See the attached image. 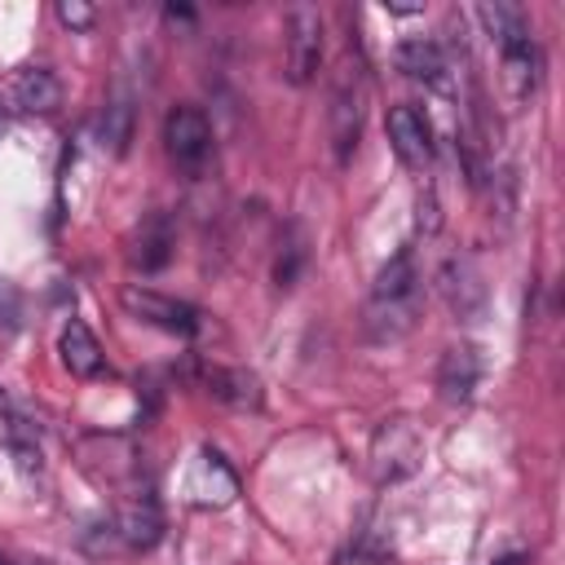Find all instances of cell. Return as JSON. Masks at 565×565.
Masks as SVG:
<instances>
[{
  "label": "cell",
  "instance_id": "1",
  "mask_svg": "<svg viewBox=\"0 0 565 565\" xmlns=\"http://www.w3.org/2000/svg\"><path fill=\"white\" fill-rule=\"evenodd\" d=\"M419 296H424V278H419V265H415V252L402 247L371 282V296H366V309H362V327L375 344H393L402 340L415 318H419Z\"/></svg>",
  "mask_w": 565,
  "mask_h": 565
},
{
  "label": "cell",
  "instance_id": "2",
  "mask_svg": "<svg viewBox=\"0 0 565 565\" xmlns=\"http://www.w3.org/2000/svg\"><path fill=\"white\" fill-rule=\"evenodd\" d=\"M424 450H428V446H424L419 424H415L411 415H388V419L371 433V450H366L375 486H393V481H406L411 472H419Z\"/></svg>",
  "mask_w": 565,
  "mask_h": 565
},
{
  "label": "cell",
  "instance_id": "3",
  "mask_svg": "<svg viewBox=\"0 0 565 565\" xmlns=\"http://www.w3.org/2000/svg\"><path fill=\"white\" fill-rule=\"evenodd\" d=\"M163 150H168L177 172L199 177L212 163V124H207V115L190 102L172 106L163 115Z\"/></svg>",
  "mask_w": 565,
  "mask_h": 565
},
{
  "label": "cell",
  "instance_id": "4",
  "mask_svg": "<svg viewBox=\"0 0 565 565\" xmlns=\"http://www.w3.org/2000/svg\"><path fill=\"white\" fill-rule=\"evenodd\" d=\"M384 132H388L393 154H397L406 168H415V172L433 168L437 137H433V119L424 115V106H415V102H397V106H388Z\"/></svg>",
  "mask_w": 565,
  "mask_h": 565
},
{
  "label": "cell",
  "instance_id": "5",
  "mask_svg": "<svg viewBox=\"0 0 565 565\" xmlns=\"http://www.w3.org/2000/svg\"><path fill=\"white\" fill-rule=\"evenodd\" d=\"M322 66V18L313 4H296L287 9V79L296 88L313 84Z\"/></svg>",
  "mask_w": 565,
  "mask_h": 565
},
{
  "label": "cell",
  "instance_id": "6",
  "mask_svg": "<svg viewBox=\"0 0 565 565\" xmlns=\"http://www.w3.org/2000/svg\"><path fill=\"white\" fill-rule=\"evenodd\" d=\"M119 305H124L132 318H141V322H150V327H159V331H168V335H194V331L203 327V318H199L194 305H185V300H177V296H163V291H154V287H124V291H119Z\"/></svg>",
  "mask_w": 565,
  "mask_h": 565
},
{
  "label": "cell",
  "instance_id": "7",
  "mask_svg": "<svg viewBox=\"0 0 565 565\" xmlns=\"http://www.w3.org/2000/svg\"><path fill=\"white\" fill-rule=\"evenodd\" d=\"M366 102V93H362V79H358V71L349 75H340L335 79V93H331V110H327V128H331V150H335V163L344 168L349 159H353V150H358V137H362V106Z\"/></svg>",
  "mask_w": 565,
  "mask_h": 565
},
{
  "label": "cell",
  "instance_id": "8",
  "mask_svg": "<svg viewBox=\"0 0 565 565\" xmlns=\"http://www.w3.org/2000/svg\"><path fill=\"white\" fill-rule=\"evenodd\" d=\"M110 534H115V547H124V552H150V547L163 539V512H159V499H154L150 490L128 494L124 508H119L115 521H110Z\"/></svg>",
  "mask_w": 565,
  "mask_h": 565
},
{
  "label": "cell",
  "instance_id": "9",
  "mask_svg": "<svg viewBox=\"0 0 565 565\" xmlns=\"http://www.w3.org/2000/svg\"><path fill=\"white\" fill-rule=\"evenodd\" d=\"M499 71H503V88L508 97L521 106L539 93V79H543V53L534 44V35H521V40H508L499 44Z\"/></svg>",
  "mask_w": 565,
  "mask_h": 565
},
{
  "label": "cell",
  "instance_id": "10",
  "mask_svg": "<svg viewBox=\"0 0 565 565\" xmlns=\"http://www.w3.org/2000/svg\"><path fill=\"white\" fill-rule=\"evenodd\" d=\"M172 247H177V230H172V216L168 212H150L132 238H128V265L141 269V274H154L172 260Z\"/></svg>",
  "mask_w": 565,
  "mask_h": 565
},
{
  "label": "cell",
  "instance_id": "11",
  "mask_svg": "<svg viewBox=\"0 0 565 565\" xmlns=\"http://www.w3.org/2000/svg\"><path fill=\"white\" fill-rule=\"evenodd\" d=\"M9 102H13V110H22V115H53V110L62 106V84H57V75H53L49 66L26 62V66H18L13 79H9Z\"/></svg>",
  "mask_w": 565,
  "mask_h": 565
},
{
  "label": "cell",
  "instance_id": "12",
  "mask_svg": "<svg viewBox=\"0 0 565 565\" xmlns=\"http://www.w3.org/2000/svg\"><path fill=\"white\" fill-rule=\"evenodd\" d=\"M481 375H486V362H481L477 344H450L437 362V388L446 402H468L477 393Z\"/></svg>",
  "mask_w": 565,
  "mask_h": 565
},
{
  "label": "cell",
  "instance_id": "13",
  "mask_svg": "<svg viewBox=\"0 0 565 565\" xmlns=\"http://www.w3.org/2000/svg\"><path fill=\"white\" fill-rule=\"evenodd\" d=\"M190 494H199L194 503H203V508H225V503H234L238 477H234V468L225 463L221 450H212V446L199 450L194 472H190Z\"/></svg>",
  "mask_w": 565,
  "mask_h": 565
},
{
  "label": "cell",
  "instance_id": "14",
  "mask_svg": "<svg viewBox=\"0 0 565 565\" xmlns=\"http://www.w3.org/2000/svg\"><path fill=\"white\" fill-rule=\"evenodd\" d=\"M437 287L446 296V305L459 313V318H477L486 309V282H481V269L459 256V260H446L441 274H437Z\"/></svg>",
  "mask_w": 565,
  "mask_h": 565
},
{
  "label": "cell",
  "instance_id": "15",
  "mask_svg": "<svg viewBox=\"0 0 565 565\" xmlns=\"http://www.w3.org/2000/svg\"><path fill=\"white\" fill-rule=\"evenodd\" d=\"M57 358H62V366H66L71 375H79V380H93V375L106 371V353H102L97 335H93L79 318H66V322H62V331H57Z\"/></svg>",
  "mask_w": 565,
  "mask_h": 565
},
{
  "label": "cell",
  "instance_id": "16",
  "mask_svg": "<svg viewBox=\"0 0 565 565\" xmlns=\"http://www.w3.org/2000/svg\"><path fill=\"white\" fill-rule=\"evenodd\" d=\"M199 384H203V393H212L216 402H225L234 411H256L260 406V380L243 366H203Z\"/></svg>",
  "mask_w": 565,
  "mask_h": 565
},
{
  "label": "cell",
  "instance_id": "17",
  "mask_svg": "<svg viewBox=\"0 0 565 565\" xmlns=\"http://www.w3.org/2000/svg\"><path fill=\"white\" fill-rule=\"evenodd\" d=\"M393 66H397L406 79H419V84H433V88L446 84V53H441L437 40H424V35L402 40V44L393 49Z\"/></svg>",
  "mask_w": 565,
  "mask_h": 565
},
{
  "label": "cell",
  "instance_id": "18",
  "mask_svg": "<svg viewBox=\"0 0 565 565\" xmlns=\"http://www.w3.org/2000/svg\"><path fill=\"white\" fill-rule=\"evenodd\" d=\"M477 18H481L486 35L494 40V49H499V44H508V40L530 35V18H525V9H521V4H508V0L477 4Z\"/></svg>",
  "mask_w": 565,
  "mask_h": 565
},
{
  "label": "cell",
  "instance_id": "19",
  "mask_svg": "<svg viewBox=\"0 0 565 565\" xmlns=\"http://www.w3.org/2000/svg\"><path fill=\"white\" fill-rule=\"evenodd\" d=\"M132 137V106L128 102H110L102 115V146H110V154H124Z\"/></svg>",
  "mask_w": 565,
  "mask_h": 565
},
{
  "label": "cell",
  "instance_id": "20",
  "mask_svg": "<svg viewBox=\"0 0 565 565\" xmlns=\"http://www.w3.org/2000/svg\"><path fill=\"white\" fill-rule=\"evenodd\" d=\"M305 256H309V252H305V238L291 230V234H287V243H282V252H278L274 282H278V287H291V282H296V274H300V265H305Z\"/></svg>",
  "mask_w": 565,
  "mask_h": 565
},
{
  "label": "cell",
  "instance_id": "21",
  "mask_svg": "<svg viewBox=\"0 0 565 565\" xmlns=\"http://www.w3.org/2000/svg\"><path fill=\"white\" fill-rule=\"evenodd\" d=\"M53 13H57V22H62L66 31H88V26L97 22L93 4H84V0H57Z\"/></svg>",
  "mask_w": 565,
  "mask_h": 565
},
{
  "label": "cell",
  "instance_id": "22",
  "mask_svg": "<svg viewBox=\"0 0 565 565\" xmlns=\"http://www.w3.org/2000/svg\"><path fill=\"white\" fill-rule=\"evenodd\" d=\"M0 318H4L9 327H18V318H22V296H18V287L4 282V278H0Z\"/></svg>",
  "mask_w": 565,
  "mask_h": 565
},
{
  "label": "cell",
  "instance_id": "23",
  "mask_svg": "<svg viewBox=\"0 0 565 565\" xmlns=\"http://www.w3.org/2000/svg\"><path fill=\"white\" fill-rule=\"evenodd\" d=\"M388 13H397V18H411V13H424V4H384Z\"/></svg>",
  "mask_w": 565,
  "mask_h": 565
},
{
  "label": "cell",
  "instance_id": "24",
  "mask_svg": "<svg viewBox=\"0 0 565 565\" xmlns=\"http://www.w3.org/2000/svg\"><path fill=\"white\" fill-rule=\"evenodd\" d=\"M499 565H525V556H503Z\"/></svg>",
  "mask_w": 565,
  "mask_h": 565
},
{
  "label": "cell",
  "instance_id": "25",
  "mask_svg": "<svg viewBox=\"0 0 565 565\" xmlns=\"http://www.w3.org/2000/svg\"><path fill=\"white\" fill-rule=\"evenodd\" d=\"M0 565H9V561H4V556H0Z\"/></svg>",
  "mask_w": 565,
  "mask_h": 565
}]
</instances>
